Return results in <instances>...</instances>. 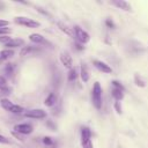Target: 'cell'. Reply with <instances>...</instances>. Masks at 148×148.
Returning <instances> with one entry per match:
<instances>
[{"mask_svg": "<svg viewBox=\"0 0 148 148\" xmlns=\"http://www.w3.org/2000/svg\"><path fill=\"white\" fill-rule=\"evenodd\" d=\"M39 47L37 46H31V45H28V46H23V49L21 50L20 52V56L21 57H24V56H28V54H31V53H36V52H39Z\"/></svg>", "mask_w": 148, "mask_h": 148, "instance_id": "cell-14", "label": "cell"}, {"mask_svg": "<svg viewBox=\"0 0 148 148\" xmlns=\"http://www.w3.org/2000/svg\"><path fill=\"white\" fill-rule=\"evenodd\" d=\"M24 45V40L21 39V38H12L7 44H5V46H7V49H15V47H20V46H23Z\"/></svg>", "mask_w": 148, "mask_h": 148, "instance_id": "cell-12", "label": "cell"}, {"mask_svg": "<svg viewBox=\"0 0 148 148\" xmlns=\"http://www.w3.org/2000/svg\"><path fill=\"white\" fill-rule=\"evenodd\" d=\"M14 56V50L10 49H5L2 51H0V64H2L3 61L10 59Z\"/></svg>", "mask_w": 148, "mask_h": 148, "instance_id": "cell-15", "label": "cell"}, {"mask_svg": "<svg viewBox=\"0 0 148 148\" xmlns=\"http://www.w3.org/2000/svg\"><path fill=\"white\" fill-rule=\"evenodd\" d=\"M91 99L92 104L97 110L102 109V87L99 82H95L91 89Z\"/></svg>", "mask_w": 148, "mask_h": 148, "instance_id": "cell-1", "label": "cell"}, {"mask_svg": "<svg viewBox=\"0 0 148 148\" xmlns=\"http://www.w3.org/2000/svg\"><path fill=\"white\" fill-rule=\"evenodd\" d=\"M14 22L18 25H23V27H27V28H38L40 25L39 22L32 20V18H29V17H25V16H17L14 18Z\"/></svg>", "mask_w": 148, "mask_h": 148, "instance_id": "cell-5", "label": "cell"}, {"mask_svg": "<svg viewBox=\"0 0 148 148\" xmlns=\"http://www.w3.org/2000/svg\"><path fill=\"white\" fill-rule=\"evenodd\" d=\"M34 131V127L31 124H28V123H23V124H16L14 126V132L18 133V134H22V135H27V134H30L32 133Z\"/></svg>", "mask_w": 148, "mask_h": 148, "instance_id": "cell-7", "label": "cell"}, {"mask_svg": "<svg viewBox=\"0 0 148 148\" xmlns=\"http://www.w3.org/2000/svg\"><path fill=\"white\" fill-rule=\"evenodd\" d=\"M10 39H12V37H10L9 35H7V36H0V43H2L3 45L7 44Z\"/></svg>", "mask_w": 148, "mask_h": 148, "instance_id": "cell-29", "label": "cell"}, {"mask_svg": "<svg viewBox=\"0 0 148 148\" xmlns=\"http://www.w3.org/2000/svg\"><path fill=\"white\" fill-rule=\"evenodd\" d=\"M42 142H43L44 146L50 147V148H54V147H57V142H56L54 139L51 138V136H44V138L42 139Z\"/></svg>", "mask_w": 148, "mask_h": 148, "instance_id": "cell-21", "label": "cell"}, {"mask_svg": "<svg viewBox=\"0 0 148 148\" xmlns=\"http://www.w3.org/2000/svg\"><path fill=\"white\" fill-rule=\"evenodd\" d=\"M14 72H15V64H10V62L6 64V66H5V74H6V76L12 77Z\"/></svg>", "mask_w": 148, "mask_h": 148, "instance_id": "cell-23", "label": "cell"}, {"mask_svg": "<svg viewBox=\"0 0 148 148\" xmlns=\"http://www.w3.org/2000/svg\"><path fill=\"white\" fill-rule=\"evenodd\" d=\"M45 124H46V126H47V127H50L52 131H56V128H57V127H56V125H54L51 120H46V123H45Z\"/></svg>", "mask_w": 148, "mask_h": 148, "instance_id": "cell-32", "label": "cell"}, {"mask_svg": "<svg viewBox=\"0 0 148 148\" xmlns=\"http://www.w3.org/2000/svg\"><path fill=\"white\" fill-rule=\"evenodd\" d=\"M111 84H112V88H116V89H120V90H125V88H124V86L120 83V82H118V81H112L111 82Z\"/></svg>", "mask_w": 148, "mask_h": 148, "instance_id": "cell-25", "label": "cell"}, {"mask_svg": "<svg viewBox=\"0 0 148 148\" xmlns=\"http://www.w3.org/2000/svg\"><path fill=\"white\" fill-rule=\"evenodd\" d=\"M92 64H94V66H95L98 71H101L102 73H112V68H111L108 64H105L104 61H102V60H94Z\"/></svg>", "mask_w": 148, "mask_h": 148, "instance_id": "cell-9", "label": "cell"}, {"mask_svg": "<svg viewBox=\"0 0 148 148\" xmlns=\"http://www.w3.org/2000/svg\"><path fill=\"white\" fill-rule=\"evenodd\" d=\"M111 95H112V97H113L117 102H120V101L124 98V90L112 88V90H111Z\"/></svg>", "mask_w": 148, "mask_h": 148, "instance_id": "cell-20", "label": "cell"}, {"mask_svg": "<svg viewBox=\"0 0 148 148\" xmlns=\"http://www.w3.org/2000/svg\"><path fill=\"white\" fill-rule=\"evenodd\" d=\"M105 25L108 28H110V29H116V24H114V22L111 18H106L105 20Z\"/></svg>", "mask_w": 148, "mask_h": 148, "instance_id": "cell-27", "label": "cell"}, {"mask_svg": "<svg viewBox=\"0 0 148 148\" xmlns=\"http://www.w3.org/2000/svg\"><path fill=\"white\" fill-rule=\"evenodd\" d=\"M73 31H74V36H75V38H76V42H79V43H81V44L84 45V44H87V43L90 40L89 34H88L87 31H84L81 27L74 25Z\"/></svg>", "mask_w": 148, "mask_h": 148, "instance_id": "cell-4", "label": "cell"}, {"mask_svg": "<svg viewBox=\"0 0 148 148\" xmlns=\"http://www.w3.org/2000/svg\"><path fill=\"white\" fill-rule=\"evenodd\" d=\"M12 134H13L14 136H16L20 141H24V138H23V135H22V134H18V133H16V132H14V131L12 132Z\"/></svg>", "mask_w": 148, "mask_h": 148, "instance_id": "cell-33", "label": "cell"}, {"mask_svg": "<svg viewBox=\"0 0 148 148\" xmlns=\"http://www.w3.org/2000/svg\"><path fill=\"white\" fill-rule=\"evenodd\" d=\"M74 47H75L77 51H82V50H84L83 44H81V43H79V42H75V43H74Z\"/></svg>", "mask_w": 148, "mask_h": 148, "instance_id": "cell-31", "label": "cell"}, {"mask_svg": "<svg viewBox=\"0 0 148 148\" xmlns=\"http://www.w3.org/2000/svg\"><path fill=\"white\" fill-rule=\"evenodd\" d=\"M128 51L132 53V54H139L143 51L142 46H140V44L138 42H131L130 43V46H128Z\"/></svg>", "mask_w": 148, "mask_h": 148, "instance_id": "cell-17", "label": "cell"}, {"mask_svg": "<svg viewBox=\"0 0 148 148\" xmlns=\"http://www.w3.org/2000/svg\"><path fill=\"white\" fill-rule=\"evenodd\" d=\"M80 76H81V80H82L83 83L88 82V81H89V77H90L88 67H87V65L83 64V62L81 64V67H80Z\"/></svg>", "mask_w": 148, "mask_h": 148, "instance_id": "cell-13", "label": "cell"}, {"mask_svg": "<svg viewBox=\"0 0 148 148\" xmlns=\"http://www.w3.org/2000/svg\"><path fill=\"white\" fill-rule=\"evenodd\" d=\"M114 110L117 111V113H121L123 112V109H121V104H120V102H114Z\"/></svg>", "mask_w": 148, "mask_h": 148, "instance_id": "cell-30", "label": "cell"}, {"mask_svg": "<svg viewBox=\"0 0 148 148\" xmlns=\"http://www.w3.org/2000/svg\"><path fill=\"white\" fill-rule=\"evenodd\" d=\"M57 27L64 32V34H66L67 36H71V37H74V31H73V29L72 28H69L67 24H65L64 22H57Z\"/></svg>", "mask_w": 148, "mask_h": 148, "instance_id": "cell-16", "label": "cell"}, {"mask_svg": "<svg viewBox=\"0 0 148 148\" xmlns=\"http://www.w3.org/2000/svg\"><path fill=\"white\" fill-rule=\"evenodd\" d=\"M0 90L3 92V94H10L12 89L9 88L8 83H7V80L5 76L0 75Z\"/></svg>", "mask_w": 148, "mask_h": 148, "instance_id": "cell-19", "label": "cell"}, {"mask_svg": "<svg viewBox=\"0 0 148 148\" xmlns=\"http://www.w3.org/2000/svg\"><path fill=\"white\" fill-rule=\"evenodd\" d=\"M110 3L113 5V6H116L117 8L123 9V10H126V12H131V10H132L131 5H130L127 1H125V0H113V1H111Z\"/></svg>", "mask_w": 148, "mask_h": 148, "instance_id": "cell-11", "label": "cell"}, {"mask_svg": "<svg viewBox=\"0 0 148 148\" xmlns=\"http://www.w3.org/2000/svg\"><path fill=\"white\" fill-rule=\"evenodd\" d=\"M91 131L88 126H82L81 127V146L83 148H92V142H91Z\"/></svg>", "mask_w": 148, "mask_h": 148, "instance_id": "cell-3", "label": "cell"}, {"mask_svg": "<svg viewBox=\"0 0 148 148\" xmlns=\"http://www.w3.org/2000/svg\"><path fill=\"white\" fill-rule=\"evenodd\" d=\"M0 143H2V145H10L12 141H10L8 138H6L5 135L0 134Z\"/></svg>", "mask_w": 148, "mask_h": 148, "instance_id": "cell-28", "label": "cell"}, {"mask_svg": "<svg viewBox=\"0 0 148 148\" xmlns=\"http://www.w3.org/2000/svg\"><path fill=\"white\" fill-rule=\"evenodd\" d=\"M0 105H1L2 109H5L6 111H8L10 113H22L24 111V109L21 105L12 103L8 98H1L0 99Z\"/></svg>", "mask_w": 148, "mask_h": 148, "instance_id": "cell-2", "label": "cell"}, {"mask_svg": "<svg viewBox=\"0 0 148 148\" xmlns=\"http://www.w3.org/2000/svg\"><path fill=\"white\" fill-rule=\"evenodd\" d=\"M56 103H57V95H56L54 92H50V94L47 95V97L45 98L44 104H45L46 106L51 108V106H54Z\"/></svg>", "mask_w": 148, "mask_h": 148, "instance_id": "cell-18", "label": "cell"}, {"mask_svg": "<svg viewBox=\"0 0 148 148\" xmlns=\"http://www.w3.org/2000/svg\"><path fill=\"white\" fill-rule=\"evenodd\" d=\"M79 74H80V73L77 72V68H75V67L71 68L69 72H68V76H67L68 81H69V82H75L76 79H77V76H79Z\"/></svg>", "mask_w": 148, "mask_h": 148, "instance_id": "cell-22", "label": "cell"}, {"mask_svg": "<svg viewBox=\"0 0 148 148\" xmlns=\"http://www.w3.org/2000/svg\"><path fill=\"white\" fill-rule=\"evenodd\" d=\"M29 39H30V42H32V43H35V44H40V45H51L46 39H45V37H43L42 35H39V34H31L30 36H29Z\"/></svg>", "mask_w": 148, "mask_h": 148, "instance_id": "cell-10", "label": "cell"}, {"mask_svg": "<svg viewBox=\"0 0 148 148\" xmlns=\"http://www.w3.org/2000/svg\"><path fill=\"white\" fill-rule=\"evenodd\" d=\"M60 61L66 68H68V69L73 68V60H72V57L68 52L64 51V52L60 53Z\"/></svg>", "mask_w": 148, "mask_h": 148, "instance_id": "cell-8", "label": "cell"}, {"mask_svg": "<svg viewBox=\"0 0 148 148\" xmlns=\"http://www.w3.org/2000/svg\"><path fill=\"white\" fill-rule=\"evenodd\" d=\"M8 25H9V22L7 20H0V28H5Z\"/></svg>", "mask_w": 148, "mask_h": 148, "instance_id": "cell-34", "label": "cell"}, {"mask_svg": "<svg viewBox=\"0 0 148 148\" xmlns=\"http://www.w3.org/2000/svg\"><path fill=\"white\" fill-rule=\"evenodd\" d=\"M12 32V29H9L8 27H5V28H0V36H7Z\"/></svg>", "mask_w": 148, "mask_h": 148, "instance_id": "cell-26", "label": "cell"}, {"mask_svg": "<svg viewBox=\"0 0 148 148\" xmlns=\"http://www.w3.org/2000/svg\"><path fill=\"white\" fill-rule=\"evenodd\" d=\"M134 82H135V84H136L138 87H140V88H145V87H146L145 80H143L139 74H135V75H134Z\"/></svg>", "mask_w": 148, "mask_h": 148, "instance_id": "cell-24", "label": "cell"}, {"mask_svg": "<svg viewBox=\"0 0 148 148\" xmlns=\"http://www.w3.org/2000/svg\"><path fill=\"white\" fill-rule=\"evenodd\" d=\"M23 116L30 119H44L46 117V111L42 109H32V110H28L23 112Z\"/></svg>", "mask_w": 148, "mask_h": 148, "instance_id": "cell-6", "label": "cell"}]
</instances>
